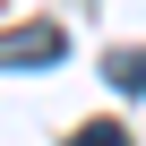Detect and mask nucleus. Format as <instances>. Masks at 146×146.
<instances>
[{
    "mask_svg": "<svg viewBox=\"0 0 146 146\" xmlns=\"http://www.w3.org/2000/svg\"><path fill=\"white\" fill-rule=\"evenodd\" d=\"M103 78L120 86V95H146V52H112V69Z\"/></svg>",
    "mask_w": 146,
    "mask_h": 146,
    "instance_id": "f03ea898",
    "label": "nucleus"
},
{
    "mask_svg": "<svg viewBox=\"0 0 146 146\" xmlns=\"http://www.w3.org/2000/svg\"><path fill=\"white\" fill-rule=\"evenodd\" d=\"M60 52H69L60 26H9V35H0V69H52Z\"/></svg>",
    "mask_w": 146,
    "mask_h": 146,
    "instance_id": "f257e3e1",
    "label": "nucleus"
}]
</instances>
